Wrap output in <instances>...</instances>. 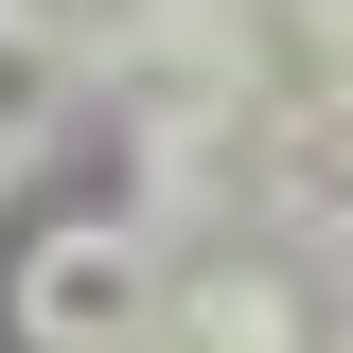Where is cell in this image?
Segmentation results:
<instances>
[{"mask_svg": "<svg viewBox=\"0 0 353 353\" xmlns=\"http://www.w3.org/2000/svg\"><path fill=\"white\" fill-rule=\"evenodd\" d=\"M141 318H159V230H124V212L36 230V265H18V336L36 353H141Z\"/></svg>", "mask_w": 353, "mask_h": 353, "instance_id": "obj_1", "label": "cell"}, {"mask_svg": "<svg viewBox=\"0 0 353 353\" xmlns=\"http://www.w3.org/2000/svg\"><path fill=\"white\" fill-rule=\"evenodd\" d=\"M71 106H88V53L53 36V18H0V141L36 159V141L71 124Z\"/></svg>", "mask_w": 353, "mask_h": 353, "instance_id": "obj_4", "label": "cell"}, {"mask_svg": "<svg viewBox=\"0 0 353 353\" xmlns=\"http://www.w3.org/2000/svg\"><path fill=\"white\" fill-rule=\"evenodd\" d=\"M141 353H301V265H159Z\"/></svg>", "mask_w": 353, "mask_h": 353, "instance_id": "obj_2", "label": "cell"}, {"mask_svg": "<svg viewBox=\"0 0 353 353\" xmlns=\"http://www.w3.org/2000/svg\"><path fill=\"white\" fill-rule=\"evenodd\" d=\"M0 176H18V141H0Z\"/></svg>", "mask_w": 353, "mask_h": 353, "instance_id": "obj_6", "label": "cell"}, {"mask_svg": "<svg viewBox=\"0 0 353 353\" xmlns=\"http://www.w3.org/2000/svg\"><path fill=\"white\" fill-rule=\"evenodd\" d=\"M248 194L301 230V248H353V88H318V106L265 124V176H248Z\"/></svg>", "mask_w": 353, "mask_h": 353, "instance_id": "obj_3", "label": "cell"}, {"mask_svg": "<svg viewBox=\"0 0 353 353\" xmlns=\"http://www.w3.org/2000/svg\"><path fill=\"white\" fill-rule=\"evenodd\" d=\"M0 18H18V0H0Z\"/></svg>", "mask_w": 353, "mask_h": 353, "instance_id": "obj_7", "label": "cell"}, {"mask_svg": "<svg viewBox=\"0 0 353 353\" xmlns=\"http://www.w3.org/2000/svg\"><path fill=\"white\" fill-rule=\"evenodd\" d=\"M18 18H53V36H71V53H88V71H106V53H124V36H159L176 0H18Z\"/></svg>", "mask_w": 353, "mask_h": 353, "instance_id": "obj_5", "label": "cell"}]
</instances>
